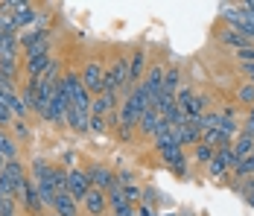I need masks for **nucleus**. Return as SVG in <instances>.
I'll return each mask as SVG.
<instances>
[{"label":"nucleus","mask_w":254,"mask_h":216,"mask_svg":"<svg viewBox=\"0 0 254 216\" xmlns=\"http://www.w3.org/2000/svg\"><path fill=\"white\" fill-rule=\"evenodd\" d=\"M184 114H187V120H199V117H204V114H207V96L196 94L193 96V102L184 108Z\"/></svg>","instance_id":"obj_19"},{"label":"nucleus","mask_w":254,"mask_h":216,"mask_svg":"<svg viewBox=\"0 0 254 216\" xmlns=\"http://www.w3.org/2000/svg\"><path fill=\"white\" fill-rule=\"evenodd\" d=\"M222 21H225L231 29H237V26L246 21V15H243V9H240V6H222Z\"/></svg>","instance_id":"obj_24"},{"label":"nucleus","mask_w":254,"mask_h":216,"mask_svg":"<svg viewBox=\"0 0 254 216\" xmlns=\"http://www.w3.org/2000/svg\"><path fill=\"white\" fill-rule=\"evenodd\" d=\"M243 135L254 138V108H249V117H246V123H243Z\"/></svg>","instance_id":"obj_37"},{"label":"nucleus","mask_w":254,"mask_h":216,"mask_svg":"<svg viewBox=\"0 0 254 216\" xmlns=\"http://www.w3.org/2000/svg\"><path fill=\"white\" fill-rule=\"evenodd\" d=\"M178 88H181V71L173 65V68H167V73H164V91L167 94H178Z\"/></svg>","instance_id":"obj_23"},{"label":"nucleus","mask_w":254,"mask_h":216,"mask_svg":"<svg viewBox=\"0 0 254 216\" xmlns=\"http://www.w3.org/2000/svg\"><path fill=\"white\" fill-rule=\"evenodd\" d=\"M62 82H64V88H67V96H70L73 108H76V111H85V114H91V102H94V99H91V94L85 91L79 73H64Z\"/></svg>","instance_id":"obj_2"},{"label":"nucleus","mask_w":254,"mask_h":216,"mask_svg":"<svg viewBox=\"0 0 254 216\" xmlns=\"http://www.w3.org/2000/svg\"><path fill=\"white\" fill-rule=\"evenodd\" d=\"M246 202H249V205L254 208V190H252V193H246Z\"/></svg>","instance_id":"obj_40"},{"label":"nucleus","mask_w":254,"mask_h":216,"mask_svg":"<svg viewBox=\"0 0 254 216\" xmlns=\"http://www.w3.org/2000/svg\"><path fill=\"white\" fill-rule=\"evenodd\" d=\"M50 56H32V59H26V73H29V79H41L44 71L50 68Z\"/></svg>","instance_id":"obj_16"},{"label":"nucleus","mask_w":254,"mask_h":216,"mask_svg":"<svg viewBox=\"0 0 254 216\" xmlns=\"http://www.w3.org/2000/svg\"><path fill=\"white\" fill-rule=\"evenodd\" d=\"M53 208H56V216H79V202L70 193H59Z\"/></svg>","instance_id":"obj_12"},{"label":"nucleus","mask_w":254,"mask_h":216,"mask_svg":"<svg viewBox=\"0 0 254 216\" xmlns=\"http://www.w3.org/2000/svg\"><path fill=\"white\" fill-rule=\"evenodd\" d=\"M237 181H249V178H254V155H249V158H243L237 167H234V172H231Z\"/></svg>","instance_id":"obj_20"},{"label":"nucleus","mask_w":254,"mask_h":216,"mask_svg":"<svg viewBox=\"0 0 254 216\" xmlns=\"http://www.w3.org/2000/svg\"><path fill=\"white\" fill-rule=\"evenodd\" d=\"M26 181H29V175H26V167L21 161H9L6 169L0 172V190L6 196H12V199H21Z\"/></svg>","instance_id":"obj_1"},{"label":"nucleus","mask_w":254,"mask_h":216,"mask_svg":"<svg viewBox=\"0 0 254 216\" xmlns=\"http://www.w3.org/2000/svg\"><path fill=\"white\" fill-rule=\"evenodd\" d=\"M73 164H76V152H62V167L73 169Z\"/></svg>","instance_id":"obj_38"},{"label":"nucleus","mask_w":254,"mask_h":216,"mask_svg":"<svg viewBox=\"0 0 254 216\" xmlns=\"http://www.w3.org/2000/svg\"><path fill=\"white\" fill-rule=\"evenodd\" d=\"M237 59H240V65H254V44L246 50H237Z\"/></svg>","instance_id":"obj_34"},{"label":"nucleus","mask_w":254,"mask_h":216,"mask_svg":"<svg viewBox=\"0 0 254 216\" xmlns=\"http://www.w3.org/2000/svg\"><path fill=\"white\" fill-rule=\"evenodd\" d=\"M102 76H105V68H102L97 59H94V62H88V65H85V71L79 73V79H82L85 91H88V94H94V96L102 94Z\"/></svg>","instance_id":"obj_3"},{"label":"nucleus","mask_w":254,"mask_h":216,"mask_svg":"<svg viewBox=\"0 0 254 216\" xmlns=\"http://www.w3.org/2000/svg\"><path fill=\"white\" fill-rule=\"evenodd\" d=\"M3 199H6V193L0 190V208H3Z\"/></svg>","instance_id":"obj_41"},{"label":"nucleus","mask_w":254,"mask_h":216,"mask_svg":"<svg viewBox=\"0 0 254 216\" xmlns=\"http://www.w3.org/2000/svg\"><path fill=\"white\" fill-rule=\"evenodd\" d=\"M178 144L181 146H196L202 144V132H199V126L193 120H187L181 129H178Z\"/></svg>","instance_id":"obj_14"},{"label":"nucleus","mask_w":254,"mask_h":216,"mask_svg":"<svg viewBox=\"0 0 254 216\" xmlns=\"http://www.w3.org/2000/svg\"><path fill=\"white\" fill-rule=\"evenodd\" d=\"M123 190H126L128 205H140V199H143V190H140L137 184H131V187H123Z\"/></svg>","instance_id":"obj_32"},{"label":"nucleus","mask_w":254,"mask_h":216,"mask_svg":"<svg viewBox=\"0 0 254 216\" xmlns=\"http://www.w3.org/2000/svg\"><path fill=\"white\" fill-rule=\"evenodd\" d=\"M0 76H6V79H18V62L15 59H0Z\"/></svg>","instance_id":"obj_27"},{"label":"nucleus","mask_w":254,"mask_h":216,"mask_svg":"<svg viewBox=\"0 0 254 216\" xmlns=\"http://www.w3.org/2000/svg\"><path fill=\"white\" fill-rule=\"evenodd\" d=\"M53 184H56V193H67V169L64 167H53Z\"/></svg>","instance_id":"obj_26"},{"label":"nucleus","mask_w":254,"mask_h":216,"mask_svg":"<svg viewBox=\"0 0 254 216\" xmlns=\"http://www.w3.org/2000/svg\"><path fill=\"white\" fill-rule=\"evenodd\" d=\"M67 193L76 199V202H85V196L91 193V181H88V175H85V169H67Z\"/></svg>","instance_id":"obj_5"},{"label":"nucleus","mask_w":254,"mask_h":216,"mask_svg":"<svg viewBox=\"0 0 254 216\" xmlns=\"http://www.w3.org/2000/svg\"><path fill=\"white\" fill-rule=\"evenodd\" d=\"M216 38L225 44V47H234V50H246V47H252V41L243 35V32H237V29H231V26H225V29H219L216 32Z\"/></svg>","instance_id":"obj_9"},{"label":"nucleus","mask_w":254,"mask_h":216,"mask_svg":"<svg viewBox=\"0 0 254 216\" xmlns=\"http://www.w3.org/2000/svg\"><path fill=\"white\" fill-rule=\"evenodd\" d=\"M117 138H120V141H131V138H134V129H131V126H123V123H120V126H117Z\"/></svg>","instance_id":"obj_36"},{"label":"nucleus","mask_w":254,"mask_h":216,"mask_svg":"<svg viewBox=\"0 0 254 216\" xmlns=\"http://www.w3.org/2000/svg\"><path fill=\"white\" fill-rule=\"evenodd\" d=\"M117 108H120L117 94H100V96H94V102H91V114H97V117H111Z\"/></svg>","instance_id":"obj_7"},{"label":"nucleus","mask_w":254,"mask_h":216,"mask_svg":"<svg viewBox=\"0 0 254 216\" xmlns=\"http://www.w3.org/2000/svg\"><path fill=\"white\" fill-rule=\"evenodd\" d=\"M59 71H62V68H59V62L53 59V62H50V68L44 71V76H41V79H44V82H50V85H56V82L62 79V76H59Z\"/></svg>","instance_id":"obj_31"},{"label":"nucleus","mask_w":254,"mask_h":216,"mask_svg":"<svg viewBox=\"0 0 254 216\" xmlns=\"http://www.w3.org/2000/svg\"><path fill=\"white\" fill-rule=\"evenodd\" d=\"M237 99H240L243 105H252V108H254V85H252V82H243V85H240Z\"/></svg>","instance_id":"obj_28"},{"label":"nucleus","mask_w":254,"mask_h":216,"mask_svg":"<svg viewBox=\"0 0 254 216\" xmlns=\"http://www.w3.org/2000/svg\"><path fill=\"white\" fill-rule=\"evenodd\" d=\"M3 35H18V29L12 24V18H3V15H0V38H3Z\"/></svg>","instance_id":"obj_33"},{"label":"nucleus","mask_w":254,"mask_h":216,"mask_svg":"<svg viewBox=\"0 0 254 216\" xmlns=\"http://www.w3.org/2000/svg\"><path fill=\"white\" fill-rule=\"evenodd\" d=\"M0 155H3L6 161H18V144H15L3 129H0Z\"/></svg>","instance_id":"obj_21"},{"label":"nucleus","mask_w":254,"mask_h":216,"mask_svg":"<svg viewBox=\"0 0 254 216\" xmlns=\"http://www.w3.org/2000/svg\"><path fill=\"white\" fill-rule=\"evenodd\" d=\"M231 149H234V155L243 161V158H249V155H254V138H249V135H237V141L231 144Z\"/></svg>","instance_id":"obj_18"},{"label":"nucleus","mask_w":254,"mask_h":216,"mask_svg":"<svg viewBox=\"0 0 254 216\" xmlns=\"http://www.w3.org/2000/svg\"><path fill=\"white\" fill-rule=\"evenodd\" d=\"M111 216H114V214H111Z\"/></svg>","instance_id":"obj_43"},{"label":"nucleus","mask_w":254,"mask_h":216,"mask_svg":"<svg viewBox=\"0 0 254 216\" xmlns=\"http://www.w3.org/2000/svg\"><path fill=\"white\" fill-rule=\"evenodd\" d=\"M158 126H161V114H158L155 108H149V111H146V114L140 117V123H137V132H140L143 138H155Z\"/></svg>","instance_id":"obj_15"},{"label":"nucleus","mask_w":254,"mask_h":216,"mask_svg":"<svg viewBox=\"0 0 254 216\" xmlns=\"http://www.w3.org/2000/svg\"><path fill=\"white\" fill-rule=\"evenodd\" d=\"M85 211H88V216H102L105 214V208H108V202H105V193L97 190V187H91V193L85 196Z\"/></svg>","instance_id":"obj_10"},{"label":"nucleus","mask_w":254,"mask_h":216,"mask_svg":"<svg viewBox=\"0 0 254 216\" xmlns=\"http://www.w3.org/2000/svg\"><path fill=\"white\" fill-rule=\"evenodd\" d=\"M85 175H88V181H91V187H97V190H108L111 184H117V175H114V169H108L105 164H91V167L85 169Z\"/></svg>","instance_id":"obj_4"},{"label":"nucleus","mask_w":254,"mask_h":216,"mask_svg":"<svg viewBox=\"0 0 254 216\" xmlns=\"http://www.w3.org/2000/svg\"><path fill=\"white\" fill-rule=\"evenodd\" d=\"M243 73H246V79L254 85V65H243Z\"/></svg>","instance_id":"obj_39"},{"label":"nucleus","mask_w":254,"mask_h":216,"mask_svg":"<svg viewBox=\"0 0 254 216\" xmlns=\"http://www.w3.org/2000/svg\"><path fill=\"white\" fill-rule=\"evenodd\" d=\"M213 155H216V149L210 144H204V141L193 146V161H196V164H204V167H207V164L213 161Z\"/></svg>","instance_id":"obj_22"},{"label":"nucleus","mask_w":254,"mask_h":216,"mask_svg":"<svg viewBox=\"0 0 254 216\" xmlns=\"http://www.w3.org/2000/svg\"><path fill=\"white\" fill-rule=\"evenodd\" d=\"M12 120H15V117H12L9 105H6V102L0 99V126H12Z\"/></svg>","instance_id":"obj_35"},{"label":"nucleus","mask_w":254,"mask_h":216,"mask_svg":"<svg viewBox=\"0 0 254 216\" xmlns=\"http://www.w3.org/2000/svg\"><path fill=\"white\" fill-rule=\"evenodd\" d=\"M105 202H108V208H111V211H120V208H126V205H128L126 190H123L120 184H111V187L105 190Z\"/></svg>","instance_id":"obj_17"},{"label":"nucleus","mask_w":254,"mask_h":216,"mask_svg":"<svg viewBox=\"0 0 254 216\" xmlns=\"http://www.w3.org/2000/svg\"><path fill=\"white\" fill-rule=\"evenodd\" d=\"M21 205H24L26 211L32 216H38L41 211H44V205H41V196H38V187H35V181L29 178L24 184V193H21Z\"/></svg>","instance_id":"obj_8"},{"label":"nucleus","mask_w":254,"mask_h":216,"mask_svg":"<svg viewBox=\"0 0 254 216\" xmlns=\"http://www.w3.org/2000/svg\"><path fill=\"white\" fill-rule=\"evenodd\" d=\"M64 123H67V129H73L76 135H88V129H91V114L70 108V111H67V117H64Z\"/></svg>","instance_id":"obj_11"},{"label":"nucleus","mask_w":254,"mask_h":216,"mask_svg":"<svg viewBox=\"0 0 254 216\" xmlns=\"http://www.w3.org/2000/svg\"><path fill=\"white\" fill-rule=\"evenodd\" d=\"M158 155H161V161L173 169L176 175L187 178V155H184V146H170V149H164Z\"/></svg>","instance_id":"obj_6"},{"label":"nucleus","mask_w":254,"mask_h":216,"mask_svg":"<svg viewBox=\"0 0 254 216\" xmlns=\"http://www.w3.org/2000/svg\"><path fill=\"white\" fill-rule=\"evenodd\" d=\"M35 18H38V9L32 3H21V9L12 15V24H15V29H26L29 24H35Z\"/></svg>","instance_id":"obj_13"},{"label":"nucleus","mask_w":254,"mask_h":216,"mask_svg":"<svg viewBox=\"0 0 254 216\" xmlns=\"http://www.w3.org/2000/svg\"><path fill=\"white\" fill-rule=\"evenodd\" d=\"M193 96H196V91L190 88V85H184V88H178V94H176V108H187L190 102H193Z\"/></svg>","instance_id":"obj_25"},{"label":"nucleus","mask_w":254,"mask_h":216,"mask_svg":"<svg viewBox=\"0 0 254 216\" xmlns=\"http://www.w3.org/2000/svg\"><path fill=\"white\" fill-rule=\"evenodd\" d=\"M12 135L18 138V141H29V126H26V120H12Z\"/></svg>","instance_id":"obj_30"},{"label":"nucleus","mask_w":254,"mask_h":216,"mask_svg":"<svg viewBox=\"0 0 254 216\" xmlns=\"http://www.w3.org/2000/svg\"><path fill=\"white\" fill-rule=\"evenodd\" d=\"M170 216H176V214H170Z\"/></svg>","instance_id":"obj_42"},{"label":"nucleus","mask_w":254,"mask_h":216,"mask_svg":"<svg viewBox=\"0 0 254 216\" xmlns=\"http://www.w3.org/2000/svg\"><path fill=\"white\" fill-rule=\"evenodd\" d=\"M91 135H105L108 132V117H97V114H91V129H88Z\"/></svg>","instance_id":"obj_29"}]
</instances>
